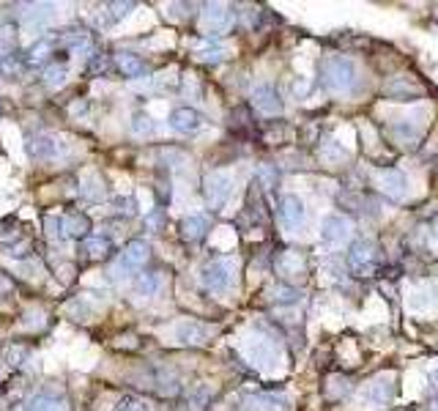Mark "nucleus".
Masks as SVG:
<instances>
[{
  "label": "nucleus",
  "mask_w": 438,
  "mask_h": 411,
  "mask_svg": "<svg viewBox=\"0 0 438 411\" xmlns=\"http://www.w3.org/2000/svg\"><path fill=\"white\" fill-rule=\"evenodd\" d=\"M230 274H227V264L225 261H211L209 266H203V285L211 291H222L227 285Z\"/></svg>",
  "instance_id": "nucleus-4"
},
{
  "label": "nucleus",
  "mask_w": 438,
  "mask_h": 411,
  "mask_svg": "<svg viewBox=\"0 0 438 411\" xmlns=\"http://www.w3.org/2000/svg\"><path fill=\"white\" fill-rule=\"evenodd\" d=\"M22 411H66L64 409V403L61 401H55V398H47V395H36V398H30Z\"/></svg>",
  "instance_id": "nucleus-9"
},
{
  "label": "nucleus",
  "mask_w": 438,
  "mask_h": 411,
  "mask_svg": "<svg viewBox=\"0 0 438 411\" xmlns=\"http://www.w3.org/2000/svg\"><path fill=\"white\" fill-rule=\"evenodd\" d=\"M88 228H91V222L85 214H69L64 222V233H72V236H85Z\"/></svg>",
  "instance_id": "nucleus-11"
},
{
  "label": "nucleus",
  "mask_w": 438,
  "mask_h": 411,
  "mask_svg": "<svg viewBox=\"0 0 438 411\" xmlns=\"http://www.w3.org/2000/svg\"><path fill=\"white\" fill-rule=\"evenodd\" d=\"M115 411H148V406L143 401H137V398H124V401L115 406Z\"/></svg>",
  "instance_id": "nucleus-13"
},
{
  "label": "nucleus",
  "mask_w": 438,
  "mask_h": 411,
  "mask_svg": "<svg viewBox=\"0 0 438 411\" xmlns=\"http://www.w3.org/2000/svg\"><path fill=\"white\" fill-rule=\"evenodd\" d=\"M44 77H47V82H50V85H61V82H64V77H66V66H50Z\"/></svg>",
  "instance_id": "nucleus-14"
},
{
  "label": "nucleus",
  "mask_w": 438,
  "mask_h": 411,
  "mask_svg": "<svg viewBox=\"0 0 438 411\" xmlns=\"http://www.w3.org/2000/svg\"><path fill=\"white\" fill-rule=\"evenodd\" d=\"M148 261V244L146 241H132L124 253H121V258H118V269L121 272H137V269H143Z\"/></svg>",
  "instance_id": "nucleus-1"
},
{
  "label": "nucleus",
  "mask_w": 438,
  "mask_h": 411,
  "mask_svg": "<svg viewBox=\"0 0 438 411\" xmlns=\"http://www.w3.org/2000/svg\"><path fill=\"white\" fill-rule=\"evenodd\" d=\"M175 338L181 342H203L209 338V327H203V324H198V321H181L178 327H175Z\"/></svg>",
  "instance_id": "nucleus-6"
},
{
  "label": "nucleus",
  "mask_w": 438,
  "mask_h": 411,
  "mask_svg": "<svg viewBox=\"0 0 438 411\" xmlns=\"http://www.w3.org/2000/svg\"><path fill=\"white\" fill-rule=\"evenodd\" d=\"M58 148H61L58 140L47 135L30 137V145H28L30 156H36V159H53V156H58Z\"/></svg>",
  "instance_id": "nucleus-5"
},
{
  "label": "nucleus",
  "mask_w": 438,
  "mask_h": 411,
  "mask_svg": "<svg viewBox=\"0 0 438 411\" xmlns=\"http://www.w3.org/2000/svg\"><path fill=\"white\" fill-rule=\"evenodd\" d=\"M230 192V179L225 173H211L206 179V195H209V203L211 206H222L225 198Z\"/></svg>",
  "instance_id": "nucleus-3"
},
{
  "label": "nucleus",
  "mask_w": 438,
  "mask_h": 411,
  "mask_svg": "<svg viewBox=\"0 0 438 411\" xmlns=\"http://www.w3.org/2000/svg\"><path fill=\"white\" fill-rule=\"evenodd\" d=\"M200 124H203V118H200V113L192 110V107H178V110H173V116H170V127H173L175 132H198Z\"/></svg>",
  "instance_id": "nucleus-2"
},
{
  "label": "nucleus",
  "mask_w": 438,
  "mask_h": 411,
  "mask_svg": "<svg viewBox=\"0 0 438 411\" xmlns=\"http://www.w3.org/2000/svg\"><path fill=\"white\" fill-rule=\"evenodd\" d=\"M79 250H82V258H88V261H102L110 247H107V241H102V239H85Z\"/></svg>",
  "instance_id": "nucleus-8"
},
{
  "label": "nucleus",
  "mask_w": 438,
  "mask_h": 411,
  "mask_svg": "<svg viewBox=\"0 0 438 411\" xmlns=\"http://www.w3.org/2000/svg\"><path fill=\"white\" fill-rule=\"evenodd\" d=\"M206 225H209V222H206V217L192 214V217H187V219H184V225H181V228H184V236H187L189 241H198V239L206 233Z\"/></svg>",
  "instance_id": "nucleus-7"
},
{
  "label": "nucleus",
  "mask_w": 438,
  "mask_h": 411,
  "mask_svg": "<svg viewBox=\"0 0 438 411\" xmlns=\"http://www.w3.org/2000/svg\"><path fill=\"white\" fill-rule=\"evenodd\" d=\"M115 61H118V68H121L126 77H137V74H143V68H146L137 55H129V53H121Z\"/></svg>",
  "instance_id": "nucleus-10"
},
{
  "label": "nucleus",
  "mask_w": 438,
  "mask_h": 411,
  "mask_svg": "<svg viewBox=\"0 0 438 411\" xmlns=\"http://www.w3.org/2000/svg\"><path fill=\"white\" fill-rule=\"evenodd\" d=\"M135 132H137V135H151V132H153L151 118H143V116H140V118H135Z\"/></svg>",
  "instance_id": "nucleus-15"
},
{
  "label": "nucleus",
  "mask_w": 438,
  "mask_h": 411,
  "mask_svg": "<svg viewBox=\"0 0 438 411\" xmlns=\"http://www.w3.org/2000/svg\"><path fill=\"white\" fill-rule=\"evenodd\" d=\"M159 285H162V277H159V274H148V277H143V280H140V291H143L146 296H151V293H153Z\"/></svg>",
  "instance_id": "nucleus-12"
}]
</instances>
